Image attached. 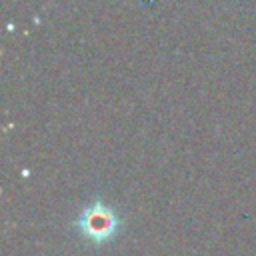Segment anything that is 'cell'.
Listing matches in <instances>:
<instances>
[{
	"label": "cell",
	"mask_w": 256,
	"mask_h": 256,
	"mask_svg": "<svg viewBox=\"0 0 256 256\" xmlns=\"http://www.w3.org/2000/svg\"><path fill=\"white\" fill-rule=\"evenodd\" d=\"M116 216L102 204H92L84 210L80 218V228L82 232L92 238L94 242H104L116 232Z\"/></svg>",
	"instance_id": "1"
}]
</instances>
